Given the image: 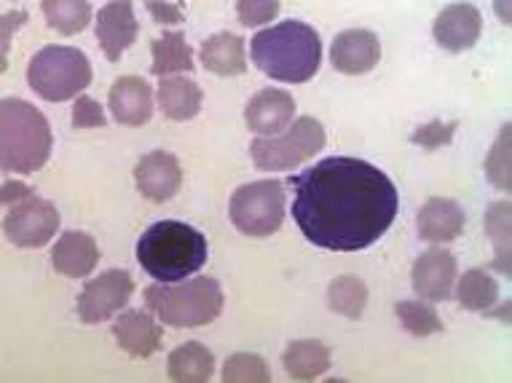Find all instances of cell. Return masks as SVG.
<instances>
[{
	"instance_id": "obj_3",
	"label": "cell",
	"mask_w": 512,
	"mask_h": 383,
	"mask_svg": "<svg viewBox=\"0 0 512 383\" xmlns=\"http://www.w3.org/2000/svg\"><path fill=\"white\" fill-rule=\"evenodd\" d=\"M210 258L202 231L183 220H159L137 242V260L156 282H183L196 276Z\"/></svg>"
},
{
	"instance_id": "obj_2",
	"label": "cell",
	"mask_w": 512,
	"mask_h": 383,
	"mask_svg": "<svg viewBox=\"0 0 512 383\" xmlns=\"http://www.w3.org/2000/svg\"><path fill=\"white\" fill-rule=\"evenodd\" d=\"M250 57L271 81L306 84L322 65V41L311 25L287 19L255 33L250 41Z\"/></svg>"
},
{
	"instance_id": "obj_21",
	"label": "cell",
	"mask_w": 512,
	"mask_h": 383,
	"mask_svg": "<svg viewBox=\"0 0 512 383\" xmlns=\"http://www.w3.org/2000/svg\"><path fill=\"white\" fill-rule=\"evenodd\" d=\"M156 102L169 121H191L202 110V86L185 75H164L156 92Z\"/></svg>"
},
{
	"instance_id": "obj_12",
	"label": "cell",
	"mask_w": 512,
	"mask_h": 383,
	"mask_svg": "<svg viewBox=\"0 0 512 383\" xmlns=\"http://www.w3.org/2000/svg\"><path fill=\"white\" fill-rule=\"evenodd\" d=\"M94 33H97L102 54H105L110 62H118L121 54H124V51L137 41V35H140V22H137L135 17L132 0H110V3H105V6L97 11V19H94Z\"/></svg>"
},
{
	"instance_id": "obj_10",
	"label": "cell",
	"mask_w": 512,
	"mask_h": 383,
	"mask_svg": "<svg viewBox=\"0 0 512 383\" xmlns=\"http://www.w3.org/2000/svg\"><path fill=\"white\" fill-rule=\"evenodd\" d=\"M59 231V212L57 207L38 196L11 204L9 215L3 220V234L14 247L22 250H38L43 244H49Z\"/></svg>"
},
{
	"instance_id": "obj_31",
	"label": "cell",
	"mask_w": 512,
	"mask_h": 383,
	"mask_svg": "<svg viewBox=\"0 0 512 383\" xmlns=\"http://www.w3.org/2000/svg\"><path fill=\"white\" fill-rule=\"evenodd\" d=\"M220 378L226 383H269L271 370L266 365V359L244 351V354H231L223 362V375Z\"/></svg>"
},
{
	"instance_id": "obj_18",
	"label": "cell",
	"mask_w": 512,
	"mask_h": 383,
	"mask_svg": "<svg viewBox=\"0 0 512 383\" xmlns=\"http://www.w3.org/2000/svg\"><path fill=\"white\" fill-rule=\"evenodd\" d=\"M113 338L129 357L148 359L161 349L164 330L153 314L143 309H129L113 322Z\"/></svg>"
},
{
	"instance_id": "obj_16",
	"label": "cell",
	"mask_w": 512,
	"mask_h": 383,
	"mask_svg": "<svg viewBox=\"0 0 512 383\" xmlns=\"http://www.w3.org/2000/svg\"><path fill=\"white\" fill-rule=\"evenodd\" d=\"M110 116L121 126H143L153 118V89L140 75H121L108 97Z\"/></svg>"
},
{
	"instance_id": "obj_39",
	"label": "cell",
	"mask_w": 512,
	"mask_h": 383,
	"mask_svg": "<svg viewBox=\"0 0 512 383\" xmlns=\"http://www.w3.org/2000/svg\"><path fill=\"white\" fill-rule=\"evenodd\" d=\"M499 3H502V22H510V14L504 11V6H507V0H499Z\"/></svg>"
},
{
	"instance_id": "obj_11",
	"label": "cell",
	"mask_w": 512,
	"mask_h": 383,
	"mask_svg": "<svg viewBox=\"0 0 512 383\" xmlns=\"http://www.w3.org/2000/svg\"><path fill=\"white\" fill-rule=\"evenodd\" d=\"M456 279H459L456 258L443 247H432V250L421 252L419 260L413 263V292L421 300H429V303H443V300L451 298Z\"/></svg>"
},
{
	"instance_id": "obj_35",
	"label": "cell",
	"mask_w": 512,
	"mask_h": 383,
	"mask_svg": "<svg viewBox=\"0 0 512 383\" xmlns=\"http://www.w3.org/2000/svg\"><path fill=\"white\" fill-rule=\"evenodd\" d=\"M456 134V124H445V121H432V124L419 126L416 132H413L411 142L421 145L424 150H437L448 145V142H454Z\"/></svg>"
},
{
	"instance_id": "obj_38",
	"label": "cell",
	"mask_w": 512,
	"mask_h": 383,
	"mask_svg": "<svg viewBox=\"0 0 512 383\" xmlns=\"http://www.w3.org/2000/svg\"><path fill=\"white\" fill-rule=\"evenodd\" d=\"M33 188L25 183H19V180H9V183L0 188V204H17V201L27 199V196H33Z\"/></svg>"
},
{
	"instance_id": "obj_20",
	"label": "cell",
	"mask_w": 512,
	"mask_h": 383,
	"mask_svg": "<svg viewBox=\"0 0 512 383\" xmlns=\"http://www.w3.org/2000/svg\"><path fill=\"white\" fill-rule=\"evenodd\" d=\"M464 209L454 199L435 196L421 204L419 209V236L429 244H448L456 242L464 231Z\"/></svg>"
},
{
	"instance_id": "obj_14",
	"label": "cell",
	"mask_w": 512,
	"mask_h": 383,
	"mask_svg": "<svg viewBox=\"0 0 512 383\" xmlns=\"http://www.w3.org/2000/svg\"><path fill=\"white\" fill-rule=\"evenodd\" d=\"M483 33V14L478 6L472 3H451L437 14L435 25H432V35L440 49L459 54V51L472 49L480 41Z\"/></svg>"
},
{
	"instance_id": "obj_32",
	"label": "cell",
	"mask_w": 512,
	"mask_h": 383,
	"mask_svg": "<svg viewBox=\"0 0 512 383\" xmlns=\"http://www.w3.org/2000/svg\"><path fill=\"white\" fill-rule=\"evenodd\" d=\"M510 126L504 124L502 132H499V140L491 145V153H488L486 159V177L488 183L499 188V191H510L512 183H510Z\"/></svg>"
},
{
	"instance_id": "obj_28",
	"label": "cell",
	"mask_w": 512,
	"mask_h": 383,
	"mask_svg": "<svg viewBox=\"0 0 512 383\" xmlns=\"http://www.w3.org/2000/svg\"><path fill=\"white\" fill-rule=\"evenodd\" d=\"M328 306L338 317L360 319L368 309V287L357 276H338L328 287Z\"/></svg>"
},
{
	"instance_id": "obj_30",
	"label": "cell",
	"mask_w": 512,
	"mask_h": 383,
	"mask_svg": "<svg viewBox=\"0 0 512 383\" xmlns=\"http://www.w3.org/2000/svg\"><path fill=\"white\" fill-rule=\"evenodd\" d=\"M486 231L496 247V268L510 274V201H496L486 209Z\"/></svg>"
},
{
	"instance_id": "obj_33",
	"label": "cell",
	"mask_w": 512,
	"mask_h": 383,
	"mask_svg": "<svg viewBox=\"0 0 512 383\" xmlns=\"http://www.w3.org/2000/svg\"><path fill=\"white\" fill-rule=\"evenodd\" d=\"M279 0H236V17L244 27H261L279 17Z\"/></svg>"
},
{
	"instance_id": "obj_24",
	"label": "cell",
	"mask_w": 512,
	"mask_h": 383,
	"mask_svg": "<svg viewBox=\"0 0 512 383\" xmlns=\"http://www.w3.org/2000/svg\"><path fill=\"white\" fill-rule=\"evenodd\" d=\"M282 365L293 381H314L330 367V349L322 341H293L282 354Z\"/></svg>"
},
{
	"instance_id": "obj_25",
	"label": "cell",
	"mask_w": 512,
	"mask_h": 383,
	"mask_svg": "<svg viewBox=\"0 0 512 383\" xmlns=\"http://www.w3.org/2000/svg\"><path fill=\"white\" fill-rule=\"evenodd\" d=\"M153 75H183L194 70V51L185 41V35L180 30H167V33L156 38L151 46Z\"/></svg>"
},
{
	"instance_id": "obj_34",
	"label": "cell",
	"mask_w": 512,
	"mask_h": 383,
	"mask_svg": "<svg viewBox=\"0 0 512 383\" xmlns=\"http://www.w3.org/2000/svg\"><path fill=\"white\" fill-rule=\"evenodd\" d=\"M27 19L30 14L27 11H6V14H0V73H6L9 70V51H11V38L17 30L27 25Z\"/></svg>"
},
{
	"instance_id": "obj_8",
	"label": "cell",
	"mask_w": 512,
	"mask_h": 383,
	"mask_svg": "<svg viewBox=\"0 0 512 383\" xmlns=\"http://www.w3.org/2000/svg\"><path fill=\"white\" fill-rule=\"evenodd\" d=\"M285 207V185L279 180H258L236 188L228 201V217L244 236L266 239L285 223Z\"/></svg>"
},
{
	"instance_id": "obj_4",
	"label": "cell",
	"mask_w": 512,
	"mask_h": 383,
	"mask_svg": "<svg viewBox=\"0 0 512 383\" xmlns=\"http://www.w3.org/2000/svg\"><path fill=\"white\" fill-rule=\"evenodd\" d=\"M51 148V126L33 102L0 100V172L33 175L51 159Z\"/></svg>"
},
{
	"instance_id": "obj_27",
	"label": "cell",
	"mask_w": 512,
	"mask_h": 383,
	"mask_svg": "<svg viewBox=\"0 0 512 383\" xmlns=\"http://www.w3.org/2000/svg\"><path fill=\"white\" fill-rule=\"evenodd\" d=\"M456 298L467 311H488L496 306L499 284L483 268H470L462 279H456Z\"/></svg>"
},
{
	"instance_id": "obj_19",
	"label": "cell",
	"mask_w": 512,
	"mask_h": 383,
	"mask_svg": "<svg viewBox=\"0 0 512 383\" xmlns=\"http://www.w3.org/2000/svg\"><path fill=\"white\" fill-rule=\"evenodd\" d=\"M54 271L68 279H86L100 263V247L86 231H65L51 250Z\"/></svg>"
},
{
	"instance_id": "obj_26",
	"label": "cell",
	"mask_w": 512,
	"mask_h": 383,
	"mask_svg": "<svg viewBox=\"0 0 512 383\" xmlns=\"http://www.w3.org/2000/svg\"><path fill=\"white\" fill-rule=\"evenodd\" d=\"M41 11L49 27L59 35L84 33L92 22V3L89 0H41Z\"/></svg>"
},
{
	"instance_id": "obj_13",
	"label": "cell",
	"mask_w": 512,
	"mask_h": 383,
	"mask_svg": "<svg viewBox=\"0 0 512 383\" xmlns=\"http://www.w3.org/2000/svg\"><path fill=\"white\" fill-rule=\"evenodd\" d=\"M135 183L137 191L143 193L145 199L153 201V204H164V201L175 199L180 193L183 167L167 150H151L137 161Z\"/></svg>"
},
{
	"instance_id": "obj_15",
	"label": "cell",
	"mask_w": 512,
	"mask_h": 383,
	"mask_svg": "<svg viewBox=\"0 0 512 383\" xmlns=\"http://www.w3.org/2000/svg\"><path fill=\"white\" fill-rule=\"evenodd\" d=\"M381 59V41L373 30H344L330 46V62L338 73L365 75Z\"/></svg>"
},
{
	"instance_id": "obj_17",
	"label": "cell",
	"mask_w": 512,
	"mask_h": 383,
	"mask_svg": "<svg viewBox=\"0 0 512 383\" xmlns=\"http://www.w3.org/2000/svg\"><path fill=\"white\" fill-rule=\"evenodd\" d=\"M293 118L295 100L285 89H263V92L252 94L244 108V121L250 126V132H255L258 137L285 132Z\"/></svg>"
},
{
	"instance_id": "obj_36",
	"label": "cell",
	"mask_w": 512,
	"mask_h": 383,
	"mask_svg": "<svg viewBox=\"0 0 512 383\" xmlns=\"http://www.w3.org/2000/svg\"><path fill=\"white\" fill-rule=\"evenodd\" d=\"M105 124H108V116H105L100 102L78 94L76 105H73V126L76 129H100Z\"/></svg>"
},
{
	"instance_id": "obj_6",
	"label": "cell",
	"mask_w": 512,
	"mask_h": 383,
	"mask_svg": "<svg viewBox=\"0 0 512 383\" xmlns=\"http://www.w3.org/2000/svg\"><path fill=\"white\" fill-rule=\"evenodd\" d=\"M92 78V62L73 46H46L27 67V84L46 102L73 100L86 92Z\"/></svg>"
},
{
	"instance_id": "obj_5",
	"label": "cell",
	"mask_w": 512,
	"mask_h": 383,
	"mask_svg": "<svg viewBox=\"0 0 512 383\" xmlns=\"http://www.w3.org/2000/svg\"><path fill=\"white\" fill-rule=\"evenodd\" d=\"M223 287L212 276H188L183 282H156L145 290V306L153 317L177 330L207 327L223 314Z\"/></svg>"
},
{
	"instance_id": "obj_23",
	"label": "cell",
	"mask_w": 512,
	"mask_h": 383,
	"mask_svg": "<svg viewBox=\"0 0 512 383\" xmlns=\"http://www.w3.org/2000/svg\"><path fill=\"white\" fill-rule=\"evenodd\" d=\"M215 373V354L204 343L191 341L177 346L167 359V375L175 383H204Z\"/></svg>"
},
{
	"instance_id": "obj_37",
	"label": "cell",
	"mask_w": 512,
	"mask_h": 383,
	"mask_svg": "<svg viewBox=\"0 0 512 383\" xmlns=\"http://www.w3.org/2000/svg\"><path fill=\"white\" fill-rule=\"evenodd\" d=\"M148 11H151V17L159 25H177V22H183V9L172 6L167 0H148Z\"/></svg>"
},
{
	"instance_id": "obj_9",
	"label": "cell",
	"mask_w": 512,
	"mask_h": 383,
	"mask_svg": "<svg viewBox=\"0 0 512 383\" xmlns=\"http://www.w3.org/2000/svg\"><path fill=\"white\" fill-rule=\"evenodd\" d=\"M135 292V279L124 268H110L97 279H89L84 290L78 292V317L84 325H102L118 311L126 309Z\"/></svg>"
},
{
	"instance_id": "obj_1",
	"label": "cell",
	"mask_w": 512,
	"mask_h": 383,
	"mask_svg": "<svg viewBox=\"0 0 512 383\" xmlns=\"http://www.w3.org/2000/svg\"><path fill=\"white\" fill-rule=\"evenodd\" d=\"M290 185L295 225L319 250H368L392 228L400 209L392 177L352 156L322 159L290 177Z\"/></svg>"
},
{
	"instance_id": "obj_29",
	"label": "cell",
	"mask_w": 512,
	"mask_h": 383,
	"mask_svg": "<svg viewBox=\"0 0 512 383\" xmlns=\"http://www.w3.org/2000/svg\"><path fill=\"white\" fill-rule=\"evenodd\" d=\"M395 314L405 333L416 335V338L443 333L445 327L440 314L432 309V303H421V300H400L395 306Z\"/></svg>"
},
{
	"instance_id": "obj_22",
	"label": "cell",
	"mask_w": 512,
	"mask_h": 383,
	"mask_svg": "<svg viewBox=\"0 0 512 383\" xmlns=\"http://www.w3.org/2000/svg\"><path fill=\"white\" fill-rule=\"evenodd\" d=\"M199 62L207 73L220 75V78H234V75L247 73V51L244 41L234 33L210 35L202 43Z\"/></svg>"
},
{
	"instance_id": "obj_7",
	"label": "cell",
	"mask_w": 512,
	"mask_h": 383,
	"mask_svg": "<svg viewBox=\"0 0 512 383\" xmlns=\"http://www.w3.org/2000/svg\"><path fill=\"white\" fill-rule=\"evenodd\" d=\"M328 132L314 116L293 118L285 132L255 137L250 145L252 164L263 172H290L314 159L325 148Z\"/></svg>"
}]
</instances>
